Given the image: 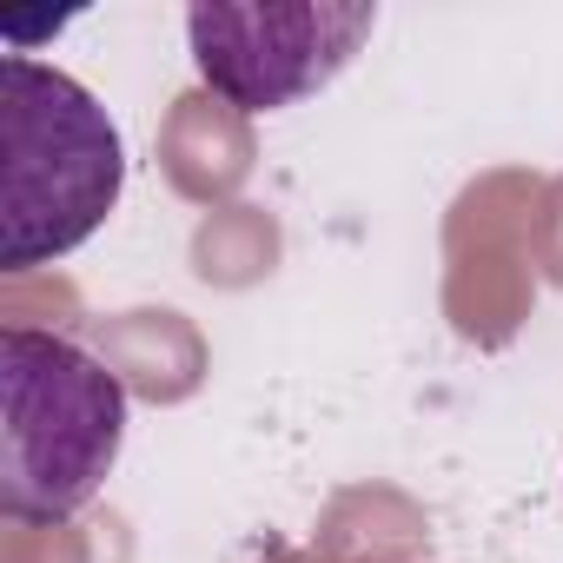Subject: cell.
I'll list each match as a JSON object with an SVG mask.
<instances>
[{
    "label": "cell",
    "instance_id": "1",
    "mask_svg": "<svg viewBox=\"0 0 563 563\" xmlns=\"http://www.w3.org/2000/svg\"><path fill=\"white\" fill-rule=\"evenodd\" d=\"M126 186L107 107L60 67L0 60V265L27 272L87 245Z\"/></svg>",
    "mask_w": 563,
    "mask_h": 563
},
{
    "label": "cell",
    "instance_id": "2",
    "mask_svg": "<svg viewBox=\"0 0 563 563\" xmlns=\"http://www.w3.org/2000/svg\"><path fill=\"white\" fill-rule=\"evenodd\" d=\"M126 444V385L87 345L34 325L0 332V510L14 523L80 517Z\"/></svg>",
    "mask_w": 563,
    "mask_h": 563
},
{
    "label": "cell",
    "instance_id": "3",
    "mask_svg": "<svg viewBox=\"0 0 563 563\" xmlns=\"http://www.w3.org/2000/svg\"><path fill=\"white\" fill-rule=\"evenodd\" d=\"M372 0H192L186 47L199 87L239 113H286L325 93L372 41Z\"/></svg>",
    "mask_w": 563,
    "mask_h": 563
}]
</instances>
